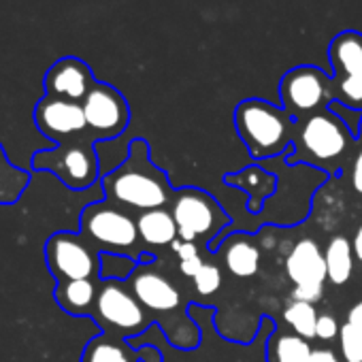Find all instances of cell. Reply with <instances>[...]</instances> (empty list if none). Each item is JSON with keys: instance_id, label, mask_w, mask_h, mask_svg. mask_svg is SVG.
<instances>
[{"instance_id": "obj_26", "label": "cell", "mask_w": 362, "mask_h": 362, "mask_svg": "<svg viewBox=\"0 0 362 362\" xmlns=\"http://www.w3.org/2000/svg\"><path fill=\"white\" fill-rule=\"evenodd\" d=\"M136 260L126 256V254H115V252H103L100 254V267H98V277L103 281H124L130 279V275L136 269Z\"/></svg>"}, {"instance_id": "obj_34", "label": "cell", "mask_w": 362, "mask_h": 362, "mask_svg": "<svg viewBox=\"0 0 362 362\" xmlns=\"http://www.w3.org/2000/svg\"><path fill=\"white\" fill-rule=\"evenodd\" d=\"M351 247H354V256H356V260L362 264V226L356 230V235H354V239H351Z\"/></svg>"}, {"instance_id": "obj_24", "label": "cell", "mask_w": 362, "mask_h": 362, "mask_svg": "<svg viewBox=\"0 0 362 362\" xmlns=\"http://www.w3.org/2000/svg\"><path fill=\"white\" fill-rule=\"evenodd\" d=\"M339 349L345 362H362V298L347 311L339 332Z\"/></svg>"}, {"instance_id": "obj_33", "label": "cell", "mask_w": 362, "mask_h": 362, "mask_svg": "<svg viewBox=\"0 0 362 362\" xmlns=\"http://www.w3.org/2000/svg\"><path fill=\"white\" fill-rule=\"evenodd\" d=\"M307 362H341V358L330 347H317V349H311V356Z\"/></svg>"}, {"instance_id": "obj_2", "label": "cell", "mask_w": 362, "mask_h": 362, "mask_svg": "<svg viewBox=\"0 0 362 362\" xmlns=\"http://www.w3.org/2000/svg\"><path fill=\"white\" fill-rule=\"evenodd\" d=\"M298 122L262 98H247L235 109V128L254 160L277 158L292 149Z\"/></svg>"}, {"instance_id": "obj_1", "label": "cell", "mask_w": 362, "mask_h": 362, "mask_svg": "<svg viewBox=\"0 0 362 362\" xmlns=\"http://www.w3.org/2000/svg\"><path fill=\"white\" fill-rule=\"evenodd\" d=\"M105 201L134 211L162 209L173 201L166 175L149 160V147L143 139L130 143L126 160L107 173L100 181Z\"/></svg>"}, {"instance_id": "obj_22", "label": "cell", "mask_w": 362, "mask_h": 362, "mask_svg": "<svg viewBox=\"0 0 362 362\" xmlns=\"http://www.w3.org/2000/svg\"><path fill=\"white\" fill-rule=\"evenodd\" d=\"M81 362H136V354L130 345L124 343V339L103 332L90 339Z\"/></svg>"}, {"instance_id": "obj_21", "label": "cell", "mask_w": 362, "mask_h": 362, "mask_svg": "<svg viewBox=\"0 0 362 362\" xmlns=\"http://www.w3.org/2000/svg\"><path fill=\"white\" fill-rule=\"evenodd\" d=\"M30 173L16 166L0 143V205H16L30 186Z\"/></svg>"}, {"instance_id": "obj_15", "label": "cell", "mask_w": 362, "mask_h": 362, "mask_svg": "<svg viewBox=\"0 0 362 362\" xmlns=\"http://www.w3.org/2000/svg\"><path fill=\"white\" fill-rule=\"evenodd\" d=\"M328 60L332 64V79L362 75V35L356 30L339 33L328 45Z\"/></svg>"}, {"instance_id": "obj_11", "label": "cell", "mask_w": 362, "mask_h": 362, "mask_svg": "<svg viewBox=\"0 0 362 362\" xmlns=\"http://www.w3.org/2000/svg\"><path fill=\"white\" fill-rule=\"evenodd\" d=\"M35 124L39 132L56 145L88 134L81 103H71L62 98L43 96L35 107Z\"/></svg>"}, {"instance_id": "obj_23", "label": "cell", "mask_w": 362, "mask_h": 362, "mask_svg": "<svg viewBox=\"0 0 362 362\" xmlns=\"http://www.w3.org/2000/svg\"><path fill=\"white\" fill-rule=\"evenodd\" d=\"M311 345L294 332H273L267 341V362H307Z\"/></svg>"}, {"instance_id": "obj_13", "label": "cell", "mask_w": 362, "mask_h": 362, "mask_svg": "<svg viewBox=\"0 0 362 362\" xmlns=\"http://www.w3.org/2000/svg\"><path fill=\"white\" fill-rule=\"evenodd\" d=\"M96 79L92 75V69L75 56L60 58L49 66L43 79L45 96L62 98L71 103H83L88 92L94 88Z\"/></svg>"}, {"instance_id": "obj_31", "label": "cell", "mask_w": 362, "mask_h": 362, "mask_svg": "<svg viewBox=\"0 0 362 362\" xmlns=\"http://www.w3.org/2000/svg\"><path fill=\"white\" fill-rule=\"evenodd\" d=\"M322 296H324V286H294L292 290V300H300L309 305L320 303Z\"/></svg>"}, {"instance_id": "obj_30", "label": "cell", "mask_w": 362, "mask_h": 362, "mask_svg": "<svg viewBox=\"0 0 362 362\" xmlns=\"http://www.w3.org/2000/svg\"><path fill=\"white\" fill-rule=\"evenodd\" d=\"M339 332H341V324L337 322V317L332 313H322L317 317V326H315V339H322V341H332V339H339Z\"/></svg>"}, {"instance_id": "obj_29", "label": "cell", "mask_w": 362, "mask_h": 362, "mask_svg": "<svg viewBox=\"0 0 362 362\" xmlns=\"http://www.w3.org/2000/svg\"><path fill=\"white\" fill-rule=\"evenodd\" d=\"M328 109H330V111L349 128V132L354 134V139L360 136V132H362V111H360V109L345 107V105L339 103V100H332V103L328 105Z\"/></svg>"}, {"instance_id": "obj_16", "label": "cell", "mask_w": 362, "mask_h": 362, "mask_svg": "<svg viewBox=\"0 0 362 362\" xmlns=\"http://www.w3.org/2000/svg\"><path fill=\"white\" fill-rule=\"evenodd\" d=\"M98 296V286L94 279H73V281H56L54 298L58 307L77 317H92L94 305Z\"/></svg>"}, {"instance_id": "obj_19", "label": "cell", "mask_w": 362, "mask_h": 362, "mask_svg": "<svg viewBox=\"0 0 362 362\" xmlns=\"http://www.w3.org/2000/svg\"><path fill=\"white\" fill-rule=\"evenodd\" d=\"M226 269L241 279L254 277L260 269V250L247 235H233L222 247Z\"/></svg>"}, {"instance_id": "obj_35", "label": "cell", "mask_w": 362, "mask_h": 362, "mask_svg": "<svg viewBox=\"0 0 362 362\" xmlns=\"http://www.w3.org/2000/svg\"><path fill=\"white\" fill-rule=\"evenodd\" d=\"M360 134H362V132H360Z\"/></svg>"}, {"instance_id": "obj_3", "label": "cell", "mask_w": 362, "mask_h": 362, "mask_svg": "<svg viewBox=\"0 0 362 362\" xmlns=\"http://www.w3.org/2000/svg\"><path fill=\"white\" fill-rule=\"evenodd\" d=\"M351 141L354 134L349 128L326 107L298 122L292 145L294 153L288 160L290 164H337L349 149Z\"/></svg>"}, {"instance_id": "obj_28", "label": "cell", "mask_w": 362, "mask_h": 362, "mask_svg": "<svg viewBox=\"0 0 362 362\" xmlns=\"http://www.w3.org/2000/svg\"><path fill=\"white\" fill-rule=\"evenodd\" d=\"M192 281H194V286H197L199 294H205V296L216 294V292L222 288V271H220V267H218V264H214V262H205V264H203V269L197 273V277H194Z\"/></svg>"}, {"instance_id": "obj_8", "label": "cell", "mask_w": 362, "mask_h": 362, "mask_svg": "<svg viewBox=\"0 0 362 362\" xmlns=\"http://www.w3.org/2000/svg\"><path fill=\"white\" fill-rule=\"evenodd\" d=\"M279 96L284 109L296 119H305L334 100V83L322 69L303 64L290 69L279 81Z\"/></svg>"}, {"instance_id": "obj_18", "label": "cell", "mask_w": 362, "mask_h": 362, "mask_svg": "<svg viewBox=\"0 0 362 362\" xmlns=\"http://www.w3.org/2000/svg\"><path fill=\"white\" fill-rule=\"evenodd\" d=\"M136 228H139L141 243H145L149 247L173 245V241H177V237H179L175 218L164 207L162 209H149V211L139 214Z\"/></svg>"}, {"instance_id": "obj_12", "label": "cell", "mask_w": 362, "mask_h": 362, "mask_svg": "<svg viewBox=\"0 0 362 362\" xmlns=\"http://www.w3.org/2000/svg\"><path fill=\"white\" fill-rule=\"evenodd\" d=\"M128 284H130V290L136 296V300L147 311L164 315V313L177 311L181 305V292L164 273H160L151 264L149 256H143V260H139Z\"/></svg>"}, {"instance_id": "obj_4", "label": "cell", "mask_w": 362, "mask_h": 362, "mask_svg": "<svg viewBox=\"0 0 362 362\" xmlns=\"http://www.w3.org/2000/svg\"><path fill=\"white\" fill-rule=\"evenodd\" d=\"M81 235L103 254V252H115L126 254L139 262V228L136 220L122 207L98 201L90 203L81 211Z\"/></svg>"}, {"instance_id": "obj_25", "label": "cell", "mask_w": 362, "mask_h": 362, "mask_svg": "<svg viewBox=\"0 0 362 362\" xmlns=\"http://www.w3.org/2000/svg\"><path fill=\"white\" fill-rule=\"evenodd\" d=\"M317 309L315 305L300 303V300H290L284 309V322L292 328L294 334L311 341L315 339V326H317Z\"/></svg>"}, {"instance_id": "obj_7", "label": "cell", "mask_w": 362, "mask_h": 362, "mask_svg": "<svg viewBox=\"0 0 362 362\" xmlns=\"http://www.w3.org/2000/svg\"><path fill=\"white\" fill-rule=\"evenodd\" d=\"M170 214L175 218L179 239L190 243H197L199 239L211 243V239L228 226V218L220 203L199 188L179 190L173 199Z\"/></svg>"}, {"instance_id": "obj_17", "label": "cell", "mask_w": 362, "mask_h": 362, "mask_svg": "<svg viewBox=\"0 0 362 362\" xmlns=\"http://www.w3.org/2000/svg\"><path fill=\"white\" fill-rule=\"evenodd\" d=\"M226 184L228 186H235V188H241L243 192H247L250 197V211H260L264 201L275 192L277 188V177L267 173L262 166H247L235 175H228L226 177Z\"/></svg>"}, {"instance_id": "obj_10", "label": "cell", "mask_w": 362, "mask_h": 362, "mask_svg": "<svg viewBox=\"0 0 362 362\" xmlns=\"http://www.w3.org/2000/svg\"><path fill=\"white\" fill-rule=\"evenodd\" d=\"M81 107L88 124V134L94 143L111 141L128 128L130 107L124 94L109 83L96 81L83 98Z\"/></svg>"}, {"instance_id": "obj_32", "label": "cell", "mask_w": 362, "mask_h": 362, "mask_svg": "<svg viewBox=\"0 0 362 362\" xmlns=\"http://www.w3.org/2000/svg\"><path fill=\"white\" fill-rule=\"evenodd\" d=\"M351 188L362 197V149L356 153L351 162Z\"/></svg>"}, {"instance_id": "obj_27", "label": "cell", "mask_w": 362, "mask_h": 362, "mask_svg": "<svg viewBox=\"0 0 362 362\" xmlns=\"http://www.w3.org/2000/svg\"><path fill=\"white\" fill-rule=\"evenodd\" d=\"M170 250H173V252L177 254V258H179V271H181V275H186V277L194 279L197 273H199V271L203 269V264H205V260L201 258L199 245H197V243H190V241H181V239H177V241H173Z\"/></svg>"}, {"instance_id": "obj_14", "label": "cell", "mask_w": 362, "mask_h": 362, "mask_svg": "<svg viewBox=\"0 0 362 362\" xmlns=\"http://www.w3.org/2000/svg\"><path fill=\"white\" fill-rule=\"evenodd\" d=\"M286 275L294 286H324L326 260L317 241L300 239L286 256Z\"/></svg>"}, {"instance_id": "obj_5", "label": "cell", "mask_w": 362, "mask_h": 362, "mask_svg": "<svg viewBox=\"0 0 362 362\" xmlns=\"http://www.w3.org/2000/svg\"><path fill=\"white\" fill-rule=\"evenodd\" d=\"M30 166L35 170L52 173L73 192H81L94 186L100 170L94 141L90 139V134L58 143L52 149H39L33 156Z\"/></svg>"}, {"instance_id": "obj_9", "label": "cell", "mask_w": 362, "mask_h": 362, "mask_svg": "<svg viewBox=\"0 0 362 362\" xmlns=\"http://www.w3.org/2000/svg\"><path fill=\"white\" fill-rule=\"evenodd\" d=\"M45 262L56 281L96 279L100 252L81 233L60 230L45 241Z\"/></svg>"}, {"instance_id": "obj_20", "label": "cell", "mask_w": 362, "mask_h": 362, "mask_svg": "<svg viewBox=\"0 0 362 362\" xmlns=\"http://www.w3.org/2000/svg\"><path fill=\"white\" fill-rule=\"evenodd\" d=\"M324 260H326V277L332 286H343L349 281L351 273H354V247L351 241L337 235L328 241L326 252H324Z\"/></svg>"}, {"instance_id": "obj_6", "label": "cell", "mask_w": 362, "mask_h": 362, "mask_svg": "<svg viewBox=\"0 0 362 362\" xmlns=\"http://www.w3.org/2000/svg\"><path fill=\"white\" fill-rule=\"evenodd\" d=\"M92 320L103 332L119 339H134L149 326L147 309L124 281H103L98 286Z\"/></svg>"}]
</instances>
